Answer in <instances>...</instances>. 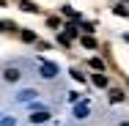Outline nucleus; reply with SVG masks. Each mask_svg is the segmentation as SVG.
<instances>
[{"instance_id": "obj_3", "label": "nucleus", "mask_w": 129, "mask_h": 126, "mask_svg": "<svg viewBox=\"0 0 129 126\" xmlns=\"http://www.w3.org/2000/svg\"><path fill=\"white\" fill-rule=\"evenodd\" d=\"M80 41H82V47H85V50H96V38H93V36H82Z\"/></svg>"}, {"instance_id": "obj_10", "label": "nucleus", "mask_w": 129, "mask_h": 126, "mask_svg": "<svg viewBox=\"0 0 129 126\" xmlns=\"http://www.w3.org/2000/svg\"><path fill=\"white\" fill-rule=\"evenodd\" d=\"M22 41H36V33L33 30H22Z\"/></svg>"}, {"instance_id": "obj_11", "label": "nucleus", "mask_w": 129, "mask_h": 126, "mask_svg": "<svg viewBox=\"0 0 129 126\" xmlns=\"http://www.w3.org/2000/svg\"><path fill=\"white\" fill-rule=\"evenodd\" d=\"M113 11H115V14H118V17H129V11H126V8H124V6H115V8H113Z\"/></svg>"}, {"instance_id": "obj_13", "label": "nucleus", "mask_w": 129, "mask_h": 126, "mask_svg": "<svg viewBox=\"0 0 129 126\" xmlns=\"http://www.w3.org/2000/svg\"><path fill=\"white\" fill-rule=\"evenodd\" d=\"M33 96H36V93H33V91H22V93H19V99H22V101H27V99H33Z\"/></svg>"}, {"instance_id": "obj_1", "label": "nucleus", "mask_w": 129, "mask_h": 126, "mask_svg": "<svg viewBox=\"0 0 129 126\" xmlns=\"http://www.w3.org/2000/svg\"><path fill=\"white\" fill-rule=\"evenodd\" d=\"M55 74H58V66H55V63H44V66H41V77H44V79H52Z\"/></svg>"}, {"instance_id": "obj_15", "label": "nucleus", "mask_w": 129, "mask_h": 126, "mask_svg": "<svg viewBox=\"0 0 129 126\" xmlns=\"http://www.w3.org/2000/svg\"><path fill=\"white\" fill-rule=\"evenodd\" d=\"M121 126H129V121H124V123H121Z\"/></svg>"}, {"instance_id": "obj_16", "label": "nucleus", "mask_w": 129, "mask_h": 126, "mask_svg": "<svg viewBox=\"0 0 129 126\" xmlns=\"http://www.w3.org/2000/svg\"><path fill=\"white\" fill-rule=\"evenodd\" d=\"M124 38H126V41H129V33H126V36H124Z\"/></svg>"}, {"instance_id": "obj_8", "label": "nucleus", "mask_w": 129, "mask_h": 126, "mask_svg": "<svg viewBox=\"0 0 129 126\" xmlns=\"http://www.w3.org/2000/svg\"><path fill=\"white\" fill-rule=\"evenodd\" d=\"M74 115H77V118H85V115H88V101H85V104H80L77 110H74Z\"/></svg>"}, {"instance_id": "obj_9", "label": "nucleus", "mask_w": 129, "mask_h": 126, "mask_svg": "<svg viewBox=\"0 0 129 126\" xmlns=\"http://www.w3.org/2000/svg\"><path fill=\"white\" fill-rule=\"evenodd\" d=\"M91 69H96V71H104V63L99 58H91Z\"/></svg>"}, {"instance_id": "obj_4", "label": "nucleus", "mask_w": 129, "mask_h": 126, "mask_svg": "<svg viewBox=\"0 0 129 126\" xmlns=\"http://www.w3.org/2000/svg\"><path fill=\"white\" fill-rule=\"evenodd\" d=\"M19 8L27 11V14H36V11H39V6H36V3H30V0H22V6H19Z\"/></svg>"}, {"instance_id": "obj_14", "label": "nucleus", "mask_w": 129, "mask_h": 126, "mask_svg": "<svg viewBox=\"0 0 129 126\" xmlns=\"http://www.w3.org/2000/svg\"><path fill=\"white\" fill-rule=\"evenodd\" d=\"M72 77H74V79H77V82H82V79H85V74H80L77 69H74V71H72Z\"/></svg>"}, {"instance_id": "obj_5", "label": "nucleus", "mask_w": 129, "mask_h": 126, "mask_svg": "<svg viewBox=\"0 0 129 126\" xmlns=\"http://www.w3.org/2000/svg\"><path fill=\"white\" fill-rule=\"evenodd\" d=\"M126 99V96H124V91H118V88H115V91H110V101H113V104H118V101H124Z\"/></svg>"}, {"instance_id": "obj_6", "label": "nucleus", "mask_w": 129, "mask_h": 126, "mask_svg": "<svg viewBox=\"0 0 129 126\" xmlns=\"http://www.w3.org/2000/svg\"><path fill=\"white\" fill-rule=\"evenodd\" d=\"M91 79H93V85H96V88H107V77H104V74H93Z\"/></svg>"}, {"instance_id": "obj_7", "label": "nucleus", "mask_w": 129, "mask_h": 126, "mask_svg": "<svg viewBox=\"0 0 129 126\" xmlns=\"http://www.w3.org/2000/svg\"><path fill=\"white\" fill-rule=\"evenodd\" d=\"M30 121H33V123H44V121H50V115H47V112H33Z\"/></svg>"}, {"instance_id": "obj_12", "label": "nucleus", "mask_w": 129, "mask_h": 126, "mask_svg": "<svg viewBox=\"0 0 129 126\" xmlns=\"http://www.w3.org/2000/svg\"><path fill=\"white\" fill-rule=\"evenodd\" d=\"M66 36L74 38V36H77V27H74V25H66Z\"/></svg>"}, {"instance_id": "obj_17", "label": "nucleus", "mask_w": 129, "mask_h": 126, "mask_svg": "<svg viewBox=\"0 0 129 126\" xmlns=\"http://www.w3.org/2000/svg\"><path fill=\"white\" fill-rule=\"evenodd\" d=\"M3 3H6V0H0V6H3Z\"/></svg>"}, {"instance_id": "obj_2", "label": "nucleus", "mask_w": 129, "mask_h": 126, "mask_svg": "<svg viewBox=\"0 0 129 126\" xmlns=\"http://www.w3.org/2000/svg\"><path fill=\"white\" fill-rule=\"evenodd\" d=\"M6 82H17V79H19V69H6Z\"/></svg>"}]
</instances>
